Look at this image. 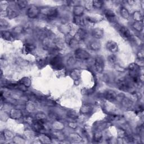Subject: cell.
<instances>
[{"label":"cell","instance_id":"cell-3","mask_svg":"<svg viewBox=\"0 0 144 144\" xmlns=\"http://www.w3.org/2000/svg\"><path fill=\"white\" fill-rule=\"evenodd\" d=\"M116 84L119 88L123 90V91H127L130 88V85L127 82V80H125L123 78L118 79L117 80Z\"/></svg>","mask_w":144,"mask_h":144},{"label":"cell","instance_id":"cell-11","mask_svg":"<svg viewBox=\"0 0 144 144\" xmlns=\"http://www.w3.org/2000/svg\"><path fill=\"white\" fill-rule=\"evenodd\" d=\"M105 15L107 17V19H114V17H115L114 13L112 11L109 10H106L105 12Z\"/></svg>","mask_w":144,"mask_h":144},{"label":"cell","instance_id":"cell-14","mask_svg":"<svg viewBox=\"0 0 144 144\" xmlns=\"http://www.w3.org/2000/svg\"><path fill=\"white\" fill-rule=\"evenodd\" d=\"M121 15L125 19H128L129 17V13L125 8H122L121 9Z\"/></svg>","mask_w":144,"mask_h":144},{"label":"cell","instance_id":"cell-6","mask_svg":"<svg viewBox=\"0 0 144 144\" xmlns=\"http://www.w3.org/2000/svg\"><path fill=\"white\" fill-rule=\"evenodd\" d=\"M106 48L110 51L112 52H115L118 51V44L115 42L110 41L107 42Z\"/></svg>","mask_w":144,"mask_h":144},{"label":"cell","instance_id":"cell-5","mask_svg":"<svg viewBox=\"0 0 144 144\" xmlns=\"http://www.w3.org/2000/svg\"><path fill=\"white\" fill-rule=\"evenodd\" d=\"M39 13H40L39 8L35 6H32L28 8V15L29 17H31L32 18L37 17Z\"/></svg>","mask_w":144,"mask_h":144},{"label":"cell","instance_id":"cell-1","mask_svg":"<svg viewBox=\"0 0 144 144\" xmlns=\"http://www.w3.org/2000/svg\"><path fill=\"white\" fill-rule=\"evenodd\" d=\"M94 67L95 70L98 73H101L103 71L104 68V61L103 58L100 57H97L95 59L94 61Z\"/></svg>","mask_w":144,"mask_h":144},{"label":"cell","instance_id":"cell-7","mask_svg":"<svg viewBox=\"0 0 144 144\" xmlns=\"http://www.w3.org/2000/svg\"><path fill=\"white\" fill-rule=\"evenodd\" d=\"M105 97L107 100L110 101L114 100L116 98V94L112 91H108L106 92Z\"/></svg>","mask_w":144,"mask_h":144},{"label":"cell","instance_id":"cell-15","mask_svg":"<svg viewBox=\"0 0 144 144\" xmlns=\"http://www.w3.org/2000/svg\"><path fill=\"white\" fill-rule=\"evenodd\" d=\"M137 56H138V58L141 60H143V51L141 50V51H140V52L138 53L137 54Z\"/></svg>","mask_w":144,"mask_h":144},{"label":"cell","instance_id":"cell-10","mask_svg":"<svg viewBox=\"0 0 144 144\" xmlns=\"http://www.w3.org/2000/svg\"><path fill=\"white\" fill-rule=\"evenodd\" d=\"M86 33L84 32L83 30H80L77 33V36H76V40L77 41H80L82 40V39L85 37Z\"/></svg>","mask_w":144,"mask_h":144},{"label":"cell","instance_id":"cell-16","mask_svg":"<svg viewBox=\"0 0 144 144\" xmlns=\"http://www.w3.org/2000/svg\"><path fill=\"white\" fill-rule=\"evenodd\" d=\"M93 5H94V6H96V7H100L103 4H102V2L101 1H94L93 2Z\"/></svg>","mask_w":144,"mask_h":144},{"label":"cell","instance_id":"cell-8","mask_svg":"<svg viewBox=\"0 0 144 144\" xmlns=\"http://www.w3.org/2000/svg\"><path fill=\"white\" fill-rule=\"evenodd\" d=\"M93 35L96 38H101L103 37V31L100 29H96L93 31Z\"/></svg>","mask_w":144,"mask_h":144},{"label":"cell","instance_id":"cell-2","mask_svg":"<svg viewBox=\"0 0 144 144\" xmlns=\"http://www.w3.org/2000/svg\"><path fill=\"white\" fill-rule=\"evenodd\" d=\"M118 31L120 34L125 40H130L131 38V33L127 28L123 26H121L119 28Z\"/></svg>","mask_w":144,"mask_h":144},{"label":"cell","instance_id":"cell-12","mask_svg":"<svg viewBox=\"0 0 144 144\" xmlns=\"http://www.w3.org/2000/svg\"><path fill=\"white\" fill-rule=\"evenodd\" d=\"M134 19L137 20V22H140L142 19V15L140 12H136L134 14Z\"/></svg>","mask_w":144,"mask_h":144},{"label":"cell","instance_id":"cell-9","mask_svg":"<svg viewBox=\"0 0 144 144\" xmlns=\"http://www.w3.org/2000/svg\"><path fill=\"white\" fill-rule=\"evenodd\" d=\"M143 23L141 21H140V22H136V23H134L133 24V27L136 30V31L141 32L143 30Z\"/></svg>","mask_w":144,"mask_h":144},{"label":"cell","instance_id":"cell-4","mask_svg":"<svg viewBox=\"0 0 144 144\" xmlns=\"http://www.w3.org/2000/svg\"><path fill=\"white\" fill-rule=\"evenodd\" d=\"M76 58L80 60H87L89 58L88 53L86 51L82 49L77 50L76 52Z\"/></svg>","mask_w":144,"mask_h":144},{"label":"cell","instance_id":"cell-13","mask_svg":"<svg viewBox=\"0 0 144 144\" xmlns=\"http://www.w3.org/2000/svg\"><path fill=\"white\" fill-rule=\"evenodd\" d=\"M91 47L94 50H98L100 47V44L98 42H94L91 44Z\"/></svg>","mask_w":144,"mask_h":144}]
</instances>
